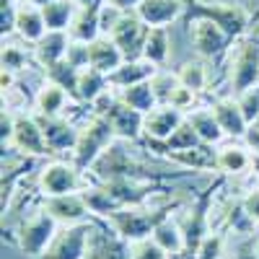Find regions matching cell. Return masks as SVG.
I'll return each instance as SVG.
<instances>
[{
    "label": "cell",
    "mask_w": 259,
    "mask_h": 259,
    "mask_svg": "<svg viewBox=\"0 0 259 259\" xmlns=\"http://www.w3.org/2000/svg\"><path fill=\"white\" fill-rule=\"evenodd\" d=\"M254 171H256V174H259V161L254 158Z\"/></svg>",
    "instance_id": "bcb514c9"
},
{
    "label": "cell",
    "mask_w": 259,
    "mask_h": 259,
    "mask_svg": "<svg viewBox=\"0 0 259 259\" xmlns=\"http://www.w3.org/2000/svg\"><path fill=\"white\" fill-rule=\"evenodd\" d=\"M254 127H256V130H259V117H256V119H254Z\"/></svg>",
    "instance_id": "7dc6e473"
},
{
    "label": "cell",
    "mask_w": 259,
    "mask_h": 259,
    "mask_svg": "<svg viewBox=\"0 0 259 259\" xmlns=\"http://www.w3.org/2000/svg\"><path fill=\"white\" fill-rule=\"evenodd\" d=\"M31 65V55L24 50V47H16V45H6L3 41V70H11V73H21Z\"/></svg>",
    "instance_id": "e575fe53"
},
{
    "label": "cell",
    "mask_w": 259,
    "mask_h": 259,
    "mask_svg": "<svg viewBox=\"0 0 259 259\" xmlns=\"http://www.w3.org/2000/svg\"><path fill=\"white\" fill-rule=\"evenodd\" d=\"M210 109L215 114V119H218L221 130L226 133L228 140H244V135L249 133V122L241 112L239 101H236V96H223V99H215L210 104Z\"/></svg>",
    "instance_id": "ac0fdd59"
},
{
    "label": "cell",
    "mask_w": 259,
    "mask_h": 259,
    "mask_svg": "<svg viewBox=\"0 0 259 259\" xmlns=\"http://www.w3.org/2000/svg\"><path fill=\"white\" fill-rule=\"evenodd\" d=\"M13 34H18L21 41H26V45L34 47L36 41L47 34V24H45V16H41V8H36V6H31V3H24V0H18Z\"/></svg>",
    "instance_id": "ffe728a7"
},
{
    "label": "cell",
    "mask_w": 259,
    "mask_h": 259,
    "mask_svg": "<svg viewBox=\"0 0 259 259\" xmlns=\"http://www.w3.org/2000/svg\"><path fill=\"white\" fill-rule=\"evenodd\" d=\"M65 62L73 65L75 70L89 68V45H85V41H70V50L65 55Z\"/></svg>",
    "instance_id": "74e56055"
},
{
    "label": "cell",
    "mask_w": 259,
    "mask_h": 259,
    "mask_svg": "<svg viewBox=\"0 0 259 259\" xmlns=\"http://www.w3.org/2000/svg\"><path fill=\"white\" fill-rule=\"evenodd\" d=\"M75 13H78V3H73V0H52L50 6L41 8L47 31H68Z\"/></svg>",
    "instance_id": "f1b7e54d"
},
{
    "label": "cell",
    "mask_w": 259,
    "mask_h": 259,
    "mask_svg": "<svg viewBox=\"0 0 259 259\" xmlns=\"http://www.w3.org/2000/svg\"><path fill=\"white\" fill-rule=\"evenodd\" d=\"M135 13L150 29H168L177 18L187 13L184 0H140Z\"/></svg>",
    "instance_id": "d6986e66"
},
{
    "label": "cell",
    "mask_w": 259,
    "mask_h": 259,
    "mask_svg": "<svg viewBox=\"0 0 259 259\" xmlns=\"http://www.w3.org/2000/svg\"><path fill=\"white\" fill-rule=\"evenodd\" d=\"M70 41L73 39H70L68 31H47L31 47V55H34V60L41 65V68L47 70V68H52V65L65 60V55H68V50H70Z\"/></svg>",
    "instance_id": "44dd1931"
},
{
    "label": "cell",
    "mask_w": 259,
    "mask_h": 259,
    "mask_svg": "<svg viewBox=\"0 0 259 259\" xmlns=\"http://www.w3.org/2000/svg\"><path fill=\"white\" fill-rule=\"evenodd\" d=\"M34 117L41 124L50 153H65V150L73 153L78 145V135H80V130L73 122H68L65 117H41V114H34Z\"/></svg>",
    "instance_id": "e0dca14e"
},
{
    "label": "cell",
    "mask_w": 259,
    "mask_h": 259,
    "mask_svg": "<svg viewBox=\"0 0 259 259\" xmlns=\"http://www.w3.org/2000/svg\"><path fill=\"white\" fill-rule=\"evenodd\" d=\"M223 254H226V233L210 228V233L200 241V246L194 249L189 259H223Z\"/></svg>",
    "instance_id": "d6a6232c"
},
{
    "label": "cell",
    "mask_w": 259,
    "mask_h": 259,
    "mask_svg": "<svg viewBox=\"0 0 259 259\" xmlns=\"http://www.w3.org/2000/svg\"><path fill=\"white\" fill-rule=\"evenodd\" d=\"M256 177H259V174H256Z\"/></svg>",
    "instance_id": "681fc988"
},
{
    "label": "cell",
    "mask_w": 259,
    "mask_h": 259,
    "mask_svg": "<svg viewBox=\"0 0 259 259\" xmlns=\"http://www.w3.org/2000/svg\"><path fill=\"white\" fill-rule=\"evenodd\" d=\"M127 140H114L104 153L96 158L89 174L96 182H112V179H138V182H158L168 177H179L182 166H161V168H150L143 163L133 150H127Z\"/></svg>",
    "instance_id": "6da1fadb"
},
{
    "label": "cell",
    "mask_w": 259,
    "mask_h": 259,
    "mask_svg": "<svg viewBox=\"0 0 259 259\" xmlns=\"http://www.w3.org/2000/svg\"><path fill=\"white\" fill-rule=\"evenodd\" d=\"M148 31H150V26L135 11H127V13H122V18L117 21V26L112 29L109 36L122 50L124 60H143V47H145Z\"/></svg>",
    "instance_id": "8fae6325"
},
{
    "label": "cell",
    "mask_w": 259,
    "mask_h": 259,
    "mask_svg": "<svg viewBox=\"0 0 259 259\" xmlns=\"http://www.w3.org/2000/svg\"><path fill=\"white\" fill-rule=\"evenodd\" d=\"M117 96L130 106V109H135V112H140V114H148L150 109H156V106H158L150 80L138 83V85H130V89H122V91H117Z\"/></svg>",
    "instance_id": "f546056e"
},
{
    "label": "cell",
    "mask_w": 259,
    "mask_h": 259,
    "mask_svg": "<svg viewBox=\"0 0 259 259\" xmlns=\"http://www.w3.org/2000/svg\"><path fill=\"white\" fill-rule=\"evenodd\" d=\"M187 18H207L215 26H221L233 41L246 36L254 21L241 3H226V0H192L187 6Z\"/></svg>",
    "instance_id": "3957f363"
},
{
    "label": "cell",
    "mask_w": 259,
    "mask_h": 259,
    "mask_svg": "<svg viewBox=\"0 0 259 259\" xmlns=\"http://www.w3.org/2000/svg\"><path fill=\"white\" fill-rule=\"evenodd\" d=\"M117 140L114 127L109 124V119L101 114H91V119H85V124L80 127L78 135V145L73 150V163L89 174L91 166L96 163V158L104 153L106 148Z\"/></svg>",
    "instance_id": "277c9868"
},
{
    "label": "cell",
    "mask_w": 259,
    "mask_h": 259,
    "mask_svg": "<svg viewBox=\"0 0 259 259\" xmlns=\"http://www.w3.org/2000/svg\"><path fill=\"white\" fill-rule=\"evenodd\" d=\"M251 256L259 259V239H256V244H254V249H251Z\"/></svg>",
    "instance_id": "f6af8a7d"
},
{
    "label": "cell",
    "mask_w": 259,
    "mask_h": 259,
    "mask_svg": "<svg viewBox=\"0 0 259 259\" xmlns=\"http://www.w3.org/2000/svg\"><path fill=\"white\" fill-rule=\"evenodd\" d=\"M41 207H45L60 226H75V223H83V221L94 218L80 192L60 194V197H45V205Z\"/></svg>",
    "instance_id": "2e32d148"
},
{
    "label": "cell",
    "mask_w": 259,
    "mask_h": 259,
    "mask_svg": "<svg viewBox=\"0 0 259 259\" xmlns=\"http://www.w3.org/2000/svg\"><path fill=\"white\" fill-rule=\"evenodd\" d=\"M189 39H192L194 52L205 60L221 57L233 47V39L207 18H189Z\"/></svg>",
    "instance_id": "30bf717a"
},
{
    "label": "cell",
    "mask_w": 259,
    "mask_h": 259,
    "mask_svg": "<svg viewBox=\"0 0 259 259\" xmlns=\"http://www.w3.org/2000/svg\"><path fill=\"white\" fill-rule=\"evenodd\" d=\"M228 85L233 96L259 85V41L256 39L241 36L239 41H233V50L228 57Z\"/></svg>",
    "instance_id": "5b68a950"
},
{
    "label": "cell",
    "mask_w": 259,
    "mask_h": 259,
    "mask_svg": "<svg viewBox=\"0 0 259 259\" xmlns=\"http://www.w3.org/2000/svg\"><path fill=\"white\" fill-rule=\"evenodd\" d=\"M83 174L85 171H80L73 161H52L47 166H41V171H39V192L45 197L83 192L89 187V179Z\"/></svg>",
    "instance_id": "ba28073f"
},
{
    "label": "cell",
    "mask_w": 259,
    "mask_h": 259,
    "mask_svg": "<svg viewBox=\"0 0 259 259\" xmlns=\"http://www.w3.org/2000/svg\"><path fill=\"white\" fill-rule=\"evenodd\" d=\"M156 65L148 62V60H124L119 68L109 75V85L114 91H122V89H130V85H138V83H145L156 75Z\"/></svg>",
    "instance_id": "cb8c5ba5"
},
{
    "label": "cell",
    "mask_w": 259,
    "mask_h": 259,
    "mask_svg": "<svg viewBox=\"0 0 259 259\" xmlns=\"http://www.w3.org/2000/svg\"><path fill=\"white\" fill-rule=\"evenodd\" d=\"M244 143H246V148H249L251 153H254V158L259 161V130H256L254 124L249 127V133L244 135Z\"/></svg>",
    "instance_id": "60d3db41"
},
{
    "label": "cell",
    "mask_w": 259,
    "mask_h": 259,
    "mask_svg": "<svg viewBox=\"0 0 259 259\" xmlns=\"http://www.w3.org/2000/svg\"><path fill=\"white\" fill-rule=\"evenodd\" d=\"M94 226H96V218L75 223V226H62L52 239L50 249L41 254V259H85Z\"/></svg>",
    "instance_id": "9c48e42d"
},
{
    "label": "cell",
    "mask_w": 259,
    "mask_h": 259,
    "mask_svg": "<svg viewBox=\"0 0 259 259\" xmlns=\"http://www.w3.org/2000/svg\"><path fill=\"white\" fill-rule=\"evenodd\" d=\"M99 11H101V6H78V13H75L73 24L68 29L73 41H85V45H91L94 39L101 36Z\"/></svg>",
    "instance_id": "d4e9b609"
},
{
    "label": "cell",
    "mask_w": 259,
    "mask_h": 259,
    "mask_svg": "<svg viewBox=\"0 0 259 259\" xmlns=\"http://www.w3.org/2000/svg\"><path fill=\"white\" fill-rule=\"evenodd\" d=\"M187 114L171 104H158L156 109L143 114V138L148 143H166L182 127Z\"/></svg>",
    "instance_id": "7c38bea8"
},
{
    "label": "cell",
    "mask_w": 259,
    "mask_h": 259,
    "mask_svg": "<svg viewBox=\"0 0 259 259\" xmlns=\"http://www.w3.org/2000/svg\"><path fill=\"white\" fill-rule=\"evenodd\" d=\"M85 259H130V241H124L117 231H112L101 218H96Z\"/></svg>",
    "instance_id": "5bb4252c"
},
{
    "label": "cell",
    "mask_w": 259,
    "mask_h": 259,
    "mask_svg": "<svg viewBox=\"0 0 259 259\" xmlns=\"http://www.w3.org/2000/svg\"><path fill=\"white\" fill-rule=\"evenodd\" d=\"M78 6H104V0H73Z\"/></svg>",
    "instance_id": "7bdbcfd3"
},
{
    "label": "cell",
    "mask_w": 259,
    "mask_h": 259,
    "mask_svg": "<svg viewBox=\"0 0 259 259\" xmlns=\"http://www.w3.org/2000/svg\"><path fill=\"white\" fill-rule=\"evenodd\" d=\"M8 150H16V153H24V156H31V158L50 153L47 140H45V133H41V124H39L36 117L18 114V112H16L13 140H11V148H8Z\"/></svg>",
    "instance_id": "4fadbf2b"
},
{
    "label": "cell",
    "mask_w": 259,
    "mask_h": 259,
    "mask_svg": "<svg viewBox=\"0 0 259 259\" xmlns=\"http://www.w3.org/2000/svg\"><path fill=\"white\" fill-rule=\"evenodd\" d=\"M68 104H70V94L62 89L60 83L55 80H45L36 89L34 94V114H41V117H62V112L68 109Z\"/></svg>",
    "instance_id": "7402d4cb"
},
{
    "label": "cell",
    "mask_w": 259,
    "mask_h": 259,
    "mask_svg": "<svg viewBox=\"0 0 259 259\" xmlns=\"http://www.w3.org/2000/svg\"><path fill=\"white\" fill-rule=\"evenodd\" d=\"M177 207V202L163 205V207H148V205H138V207H119L114 212H109L106 218H101L112 231H117L124 241H140L153 236L156 226L168 218L171 210Z\"/></svg>",
    "instance_id": "7a4b0ae2"
},
{
    "label": "cell",
    "mask_w": 259,
    "mask_h": 259,
    "mask_svg": "<svg viewBox=\"0 0 259 259\" xmlns=\"http://www.w3.org/2000/svg\"><path fill=\"white\" fill-rule=\"evenodd\" d=\"M171 52V39H168V29H150L148 39H145V47H143V60L153 62L156 68L168 60Z\"/></svg>",
    "instance_id": "4dcf8cb0"
},
{
    "label": "cell",
    "mask_w": 259,
    "mask_h": 259,
    "mask_svg": "<svg viewBox=\"0 0 259 259\" xmlns=\"http://www.w3.org/2000/svg\"><path fill=\"white\" fill-rule=\"evenodd\" d=\"M153 239L158 246H163L168 251V256H184V249H187V241H184V231H182V223L177 218H163L156 231H153Z\"/></svg>",
    "instance_id": "83f0119b"
},
{
    "label": "cell",
    "mask_w": 259,
    "mask_h": 259,
    "mask_svg": "<svg viewBox=\"0 0 259 259\" xmlns=\"http://www.w3.org/2000/svg\"><path fill=\"white\" fill-rule=\"evenodd\" d=\"M150 85H153V94H156V101L158 104H171V96L179 89V78L177 73H163V70H156V75L150 78Z\"/></svg>",
    "instance_id": "836d02e7"
},
{
    "label": "cell",
    "mask_w": 259,
    "mask_h": 259,
    "mask_svg": "<svg viewBox=\"0 0 259 259\" xmlns=\"http://www.w3.org/2000/svg\"><path fill=\"white\" fill-rule=\"evenodd\" d=\"M130 259H168V251L156 244L153 236L130 244Z\"/></svg>",
    "instance_id": "d590c367"
},
{
    "label": "cell",
    "mask_w": 259,
    "mask_h": 259,
    "mask_svg": "<svg viewBox=\"0 0 259 259\" xmlns=\"http://www.w3.org/2000/svg\"><path fill=\"white\" fill-rule=\"evenodd\" d=\"M122 18V11L119 8H114V6H109V3H104L101 6V11H99V21H101V34L104 36H109L112 34V29L117 26V21Z\"/></svg>",
    "instance_id": "f35d334b"
},
{
    "label": "cell",
    "mask_w": 259,
    "mask_h": 259,
    "mask_svg": "<svg viewBox=\"0 0 259 259\" xmlns=\"http://www.w3.org/2000/svg\"><path fill=\"white\" fill-rule=\"evenodd\" d=\"M57 231H60V223L52 218L45 207H41V210H36L31 215V218H26L24 223L18 226L13 241H16V246L24 251L26 256L41 259V254L50 249V244L57 236Z\"/></svg>",
    "instance_id": "8992f818"
},
{
    "label": "cell",
    "mask_w": 259,
    "mask_h": 259,
    "mask_svg": "<svg viewBox=\"0 0 259 259\" xmlns=\"http://www.w3.org/2000/svg\"><path fill=\"white\" fill-rule=\"evenodd\" d=\"M109 75L96 68H83L78 73V104H96L106 91H109Z\"/></svg>",
    "instance_id": "484cf974"
},
{
    "label": "cell",
    "mask_w": 259,
    "mask_h": 259,
    "mask_svg": "<svg viewBox=\"0 0 259 259\" xmlns=\"http://www.w3.org/2000/svg\"><path fill=\"white\" fill-rule=\"evenodd\" d=\"M241 202V207H244V212L249 215V218L259 226V187H254V189H249L244 197L239 200Z\"/></svg>",
    "instance_id": "ab89813d"
},
{
    "label": "cell",
    "mask_w": 259,
    "mask_h": 259,
    "mask_svg": "<svg viewBox=\"0 0 259 259\" xmlns=\"http://www.w3.org/2000/svg\"><path fill=\"white\" fill-rule=\"evenodd\" d=\"M249 259H254V256H249Z\"/></svg>",
    "instance_id": "c3c4849f"
},
{
    "label": "cell",
    "mask_w": 259,
    "mask_h": 259,
    "mask_svg": "<svg viewBox=\"0 0 259 259\" xmlns=\"http://www.w3.org/2000/svg\"><path fill=\"white\" fill-rule=\"evenodd\" d=\"M104 3H109V6L119 8L122 13H127V11H135L140 6V0H104Z\"/></svg>",
    "instance_id": "b9f144b4"
},
{
    "label": "cell",
    "mask_w": 259,
    "mask_h": 259,
    "mask_svg": "<svg viewBox=\"0 0 259 259\" xmlns=\"http://www.w3.org/2000/svg\"><path fill=\"white\" fill-rule=\"evenodd\" d=\"M187 119L192 122L194 130H197V135H200V140L205 145H221L223 143L226 133L221 130V124H218V119H215L210 106H205V109L202 106H194V109L187 114Z\"/></svg>",
    "instance_id": "4316f807"
},
{
    "label": "cell",
    "mask_w": 259,
    "mask_h": 259,
    "mask_svg": "<svg viewBox=\"0 0 259 259\" xmlns=\"http://www.w3.org/2000/svg\"><path fill=\"white\" fill-rule=\"evenodd\" d=\"M215 168L228 177H241L246 171H254V153L244 140H226L215 145Z\"/></svg>",
    "instance_id": "9a60e30c"
},
{
    "label": "cell",
    "mask_w": 259,
    "mask_h": 259,
    "mask_svg": "<svg viewBox=\"0 0 259 259\" xmlns=\"http://www.w3.org/2000/svg\"><path fill=\"white\" fill-rule=\"evenodd\" d=\"M24 3H31V6H36V8H45V6L52 3V0H24Z\"/></svg>",
    "instance_id": "ee69618b"
},
{
    "label": "cell",
    "mask_w": 259,
    "mask_h": 259,
    "mask_svg": "<svg viewBox=\"0 0 259 259\" xmlns=\"http://www.w3.org/2000/svg\"><path fill=\"white\" fill-rule=\"evenodd\" d=\"M124 62V55L122 50L114 45V39L112 36H99L94 39L91 45H89V68H96L106 75H112L119 65Z\"/></svg>",
    "instance_id": "603a6c76"
},
{
    "label": "cell",
    "mask_w": 259,
    "mask_h": 259,
    "mask_svg": "<svg viewBox=\"0 0 259 259\" xmlns=\"http://www.w3.org/2000/svg\"><path fill=\"white\" fill-rule=\"evenodd\" d=\"M236 101H239L246 122L254 124V119L259 117V85H254V89H246L244 94H239V96H236Z\"/></svg>",
    "instance_id": "8d00e7d4"
},
{
    "label": "cell",
    "mask_w": 259,
    "mask_h": 259,
    "mask_svg": "<svg viewBox=\"0 0 259 259\" xmlns=\"http://www.w3.org/2000/svg\"><path fill=\"white\" fill-rule=\"evenodd\" d=\"M94 114H101V117L109 119V124L117 133V140L135 143L138 138H143V114L130 109V106L117 96L114 89H109L94 104Z\"/></svg>",
    "instance_id": "52a82bcc"
},
{
    "label": "cell",
    "mask_w": 259,
    "mask_h": 259,
    "mask_svg": "<svg viewBox=\"0 0 259 259\" xmlns=\"http://www.w3.org/2000/svg\"><path fill=\"white\" fill-rule=\"evenodd\" d=\"M177 78H179V83L184 85V89H189L194 94H202L207 89V68L202 62H197V60L184 62L182 68L177 70Z\"/></svg>",
    "instance_id": "1f68e13d"
}]
</instances>
